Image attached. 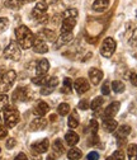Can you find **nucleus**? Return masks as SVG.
I'll use <instances>...</instances> for the list:
<instances>
[{"mask_svg": "<svg viewBox=\"0 0 137 160\" xmlns=\"http://www.w3.org/2000/svg\"><path fill=\"white\" fill-rule=\"evenodd\" d=\"M105 160H113V159H112V156H109V158H107Z\"/></svg>", "mask_w": 137, "mask_h": 160, "instance_id": "obj_52", "label": "nucleus"}, {"mask_svg": "<svg viewBox=\"0 0 137 160\" xmlns=\"http://www.w3.org/2000/svg\"><path fill=\"white\" fill-rule=\"evenodd\" d=\"M102 93L104 95H109V93H110V84H109V82H105L102 85Z\"/></svg>", "mask_w": 137, "mask_h": 160, "instance_id": "obj_41", "label": "nucleus"}, {"mask_svg": "<svg viewBox=\"0 0 137 160\" xmlns=\"http://www.w3.org/2000/svg\"><path fill=\"white\" fill-rule=\"evenodd\" d=\"M15 79H17V72L14 70L5 71L3 75L2 82H0V93L5 94L8 90H10V88L13 87V84L15 82Z\"/></svg>", "mask_w": 137, "mask_h": 160, "instance_id": "obj_4", "label": "nucleus"}, {"mask_svg": "<svg viewBox=\"0 0 137 160\" xmlns=\"http://www.w3.org/2000/svg\"><path fill=\"white\" fill-rule=\"evenodd\" d=\"M110 88H112V90H114L117 94H118V93H123L125 89H126L125 84H123L122 82H120V80H115V82H113L112 85H110Z\"/></svg>", "mask_w": 137, "mask_h": 160, "instance_id": "obj_31", "label": "nucleus"}, {"mask_svg": "<svg viewBox=\"0 0 137 160\" xmlns=\"http://www.w3.org/2000/svg\"><path fill=\"white\" fill-rule=\"evenodd\" d=\"M7 135H8V131H7V128H5L4 126H2V125H0V138H4Z\"/></svg>", "mask_w": 137, "mask_h": 160, "instance_id": "obj_45", "label": "nucleus"}, {"mask_svg": "<svg viewBox=\"0 0 137 160\" xmlns=\"http://www.w3.org/2000/svg\"><path fill=\"white\" fill-rule=\"evenodd\" d=\"M103 76H104V74H103V71L99 70V69L91 68V69L89 70V79H90L91 84H94V85L99 84L102 80H103Z\"/></svg>", "mask_w": 137, "mask_h": 160, "instance_id": "obj_13", "label": "nucleus"}, {"mask_svg": "<svg viewBox=\"0 0 137 160\" xmlns=\"http://www.w3.org/2000/svg\"><path fill=\"white\" fill-rule=\"evenodd\" d=\"M57 85H58V79H57L56 76L50 78V79H48V82H47V84L42 87V89H41V94H42V95H50V94L56 89Z\"/></svg>", "mask_w": 137, "mask_h": 160, "instance_id": "obj_10", "label": "nucleus"}, {"mask_svg": "<svg viewBox=\"0 0 137 160\" xmlns=\"http://www.w3.org/2000/svg\"><path fill=\"white\" fill-rule=\"evenodd\" d=\"M42 2H45L47 5H52V4H56L58 0H42Z\"/></svg>", "mask_w": 137, "mask_h": 160, "instance_id": "obj_48", "label": "nucleus"}, {"mask_svg": "<svg viewBox=\"0 0 137 160\" xmlns=\"http://www.w3.org/2000/svg\"><path fill=\"white\" fill-rule=\"evenodd\" d=\"M79 119H80V117H79V114H77V112H76V111H72V112L70 113V116H69V119H67L69 127H70V128L77 127V126H79V123H80Z\"/></svg>", "mask_w": 137, "mask_h": 160, "instance_id": "obj_23", "label": "nucleus"}, {"mask_svg": "<svg viewBox=\"0 0 137 160\" xmlns=\"http://www.w3.org/2000/svg\"><path fill=\"white\" fill-rule=\"evenodd\" d=\"M115 46L117 45H115L114 39L112 37H107L104 41H103L102 46H100V55L103 57H105V58L110 57L114 53V51H115Z\"/></svg>", "mask_w": 137, "mask_h": 160, "instance_id": "obj_6", "label": "nucleus"}, {"mask_svg": "<svg viewBox=\"0 0 137 160\" xmlns=\"http://www.w3.org/2000/svg\"><path fill=\"white\" fill-rule=\"evenodd\" d=\"M3 112H4V122H5V126L8 128L15 127L17 123L19 122V119H21L19 111L15 107H13V106H8Z\"/></svg>", "mask_w": 137, "mask_h": 160, "instance_id": "obj_2", "label": "nucleus"}, {"mask_svg": "<svg viewBox=\"0 0 137 160\" xmlns=\"http://www.w3.org/2000/svg\"><path fill=\"white\" fill-rule=\"evenodd\" d=\"M15 144H17L15 138H9L7 141V144H5V146H7V149H13L15 146Z\"/></svg>", "mask_w": 137, "mask_h": 160, "instance_id": "obj_44", "label": "nucleus"}, {"mask_svg": "<svg viewBox=\"0 0 137 160\" xmlns=\"http://www.w3.org/2000/svg\"><path fill=\"white\" fill-rule=\"evenodd\" d=\"M104 131L107 132H114L117 130V126H118V123H117V121L114 118H103V123H102Z\"/></svg>", "mask_w": 137, "mask_h": 160, "instance_id": "obj_19", "label": "nucleus"}, {"mask_svg": "<svg viewBox=\"0 0 137 160\" xmlns=\"http://www.w3.org/2000/svg\"><path fill=\"white\" fill-rule=\"evenodd\" d=\"M9 27V21H8V18L5 17H2L0 18V34H2L3 32H5Z\"/></svg>", "mask_w": 137, "mask_h": 160, "instance_id": "obj_36", "label": "nucleus"}, {"mask_svg": "<svg viewBox=\"0 0 137 160\" xmlns=\"http://www.w3.org/2000/svg\"><path fill=\"white\" fill-rule=\"evenodd\" d=\"M79 140H80L79 135H77L76 132H74V131H67L66 135H65V141L71 148H74L77 142H79Z\"/></svg>", "mask_w": 137, "mask_h": 160, "instance_id": "obj_20", "label": "nucleus"}, {"mask_svg": "<svg viewBox=\"0 0 137 160\" xmlns=\"http://www.w3.org/2000/svg\"><path fill=\"white\" fill-rule=\"evenodd\" d=\"M3 75H4V69L0 68V82H2V79H3Z\"/></svg>", "mask_w": 137, "mask_h": 160, "instance_id": "obj_50", "label": "nucleus"}, {"mask_svg": "<svg viewBox=\"0 0 137 160\" xmlns=\"http://www.w3.org/2000/svg\"><path fill=\"white\" fill-rule=\"evenodd\" d=\"M71 89H72V82L70 78H65L64 79V83H62V88H61V92L65 93V94H70L71 93Z\"/></svg>", "mask_w": 137, "mask_h": 160, "instance_id": "obj_30", "label": "nucleus"}, {"mask_svg": "<svg viewBox=\"0 0 137 160\" xmlns=\"http://www.w3.org/2000/svg\"><path fill=\"white\" fill-rule=\"evenodd\" d=\"M47 127V119L43 117H37L29 123V130L31 131H41Z\"/></svg>", "mask_w": 137, "mask_h": 160, "instance_id": "obj_12", "label": "nucleus"}, {"mask_svg": "<svg viewBox=\"0 0 137 160\" xmlns=\"http://www.w3.org/2000/svg\"><path fill=\"white\" fill-rule=\"evenodd\" d=\"M120 107H121L120 102H113V103H110V104L104 109V112H103V118H113L117 113H118Z\"/></svg>", "mask_w": 137, "mask_h": 160, "instance_id": "obj_15", "label": "nucleus"}, {"mask_svg": "<svg viewBox=\"0 0 137 160\" xmlns=\"http://www.w3.org/2000/svg\"><path fill=\"white\" fill-rule=\"evenodd\" d=\"M23 5V0H7L5 7L9 9H18Z\"/></svg>", "mask_w": 137, "mask_h": 160, "instance_id": "obj_32", "label": "nucleus"}, {"mask_svg": "<svg viewBox=\"0 0 137 160\" xmlns=\"http://www.w3.org/2000/svg\"><path fill=\"white\" fill-rule=\"evenodd\" d=\"M0 151H2V149H0Z\"/></svg>", "mask_w": 137, "mask_h": 160, "instance_id": "obj_53", "label": "nucleus"}, {"mask_svg": "<svg viewBox=\"0 0 137 160\" xmlns=\"http://www.w3.org/2000/svg\"><path fill=\"white\" fill-rule=\"evenodd\" d=\"M36 0H23V4H28V3H33Z\"/></svg>", "mask_w": 137, "mask_h": 160, "instance_id": "obj_51", "label": "nucleus"}, {"mask_svg": "<svg viewBox=\"0 0 137 160\" xmlns=\"http://www.w3.org/2000/svg\"><path fill=\"white\" fill-rule=\"evenodd\" d=\"M3 55H4V57L7 60H12V61H19V60H21V56H22L21 46H19L17 42H10L4 48Z\"/></svg>", "mask_w": 137, "mask_h": 160, "instance_id": "obj_3", "label": "nucleus"}, {"mask_svg": "<svg viewBox=\"0 0 137 160\" xmlns=\"http://www.w3.org/2000/svg\"><path fill=\"white\" fill-rule=\"evenodd\" d=\"M113 160H125V152L122 150H117L113 155H112Z\"/></svg>", "mask_w": 137, "mask_h": 160, "instance_id": "obj_39", "label": "nucleus"}, {"mask_svg": "<svg viewBox=\"0 0 137 160\" xmlns=\"http://www.w3.org/2000/svg\"><path fill=\"white\" fill-rule=\"evenodd\" d=\"M48 146H50V142L47 138H43V140H40L34 144H32V151L33 152H37V154H43V152H47L48 150Z\"/></svg>", "mask_w": 137, "mask_h": 160, "instance_id": "obj_11", "label": "nucleus"}, {"mask_svg": "<svg viewBox=\"0 0 137 160\" xmlns=\"http://www.w3.org/2000/svg\"><path fill=\"white\" fill-rule=\"evenodd\" d=\"M77 108L81 109V111H88V108H90V104L86 99H83V101H80L79 104H77Z\"/></svg>", "mask_w": 137, "mask_h": 160, "instance_id": "obj_38", "label": "nucleus"}, {"mask_svg": "<svg viewBox=\"0 0 137 160\" xmlns=\"http://www.w3.org/2000/svg\"><path fill=\"white\" fill-rule=\"evenodd\" d=\"M81 156H83V152H81L80 149H77V148H71V149L67 151V158H69V160H79Z\"/></svg>", "mask_w": 137, "mask_h": 160, "instance_id": "obj_26", "label": "nucleus"}, {"mask_svg": "<svg viewBox=\"0 0 137 160\" xmlns=\"http://www.w3.org/2000/svg\"><path fill=\"white\" fill-rule=\"evenodd\" d=\"M47 160H56V155L52 152V154H50L48 156H47Z\"/></svg>", "mask_w": 137, "mask_h": 160, "instance_id": "obj_49", "label": "nucleus"}, {"mask_svg": "<svg viewBox=\"0 0 137 160\" xmlns=\"http://www.w3.org/2000/svg\"><path fill=\"white\" fill-rule=\"evenodd\" d=\"M130 133H131V127L128 125H123V126L118 127V131L115 132V138L118 140L120 142H123Z\"/></svg>", "mask_w": 137, "mask_h": 160, "instance_id": "obj_17", "label": "nucleus"}, {"mask_svg": "<svg viewBox=\"0 0 137 160\" xmlns=\"http://www.w3.org/2000/svg\"><path fill=\"white\" fill-rule=\"evenodd\" d=\"M77 15H79V12H77V9L69 8V9H66L62 13V19H66V18H77Z\"/></svg>", "mask_w": 137, "mask_h": 160, "instance_id": "obj_33", "label": "nucleus"}, {"mask_svg": "<svg viewBox=\"0 0 137 160\" xmlns=\"http://www.w3.org/2000/svg\"><path fill=\"white\" fill-rule=\"evenodd\" d=\"M9 97L7 94H0V111H4L8 107Z\"/></svg>", "mask_w": 137, "mask_h": 160, "instance_id": "obj_35", "label": "nucleus"}, {"mask_svg": "<svg viewBox=\"0 0 137 160\" xmlns=\"http://www.w3.org/2000/svg\"><path fill=\"white\" fill-rule=\"evenodd\" d=\"M98 142H99V136H98V133H91V136L89 138V145L93 146V145H96Z\"/></svg>", "mask_w": 137, "mask_h": 160, "instance_id": "obj_40", "label": "nucleus"}, {"mask_svg": "<svg viewBox=\"0 0 137 160\" xmlns=\"http://www.w3.org/2000/svg\"><path fill=\"white\" fill-rule=\"evenodd\" d=\"M48 70H50V62H48V60L42 58V60H40V61L37 62V66H36V74H37V76L47 75Z\"/></svg>", "mask_w": 137, "mask_h": 160, "instance_id": "obj_14", "label": "nucleus"}, {"mask_svg": "<svg viewBox=\"0 0 137 160\" xmlns=\"http://www.w3.org/2000/svg\"><path fill=\"white\" fill-rule=\"evenodd\" d=\"M74 89H75V92L79 95H83L84 93H86L90 89V84H89V82L85 78H79V79L75 80Z\"/></svg>", "mask_w": 137, "mask_h": 160, "instance_id": "obj_7", "label": "nucleus"}, {"mask_svg": "<svg viewBox=\"0 0 137 160\" xmlns=\"http://www.w3.org/2000/svg\"><path fill=\"white\" fill-rule=\"evenodd\" d=\"M48 111H50V106H48L46 102H43V101L38 102L37 106L33 108V113H34L37 117H43L45 114H47Z\"/></svg>", "mask_w": 137, "mask_h": 160, "instance_id": "obj_16", "label": "nucleus"}, {"mask_svg": "<svg viewBox=\"0 0 137 160\" xmlns=\"http://www.w3.org/2000/svg\"><path fill=\"white\" fill-rule=\"evenodd\" d=\"M72 38H74V34L72 32H69V33H61V36L58 37L57 39V43H56V47H60L62 45H67L72 41Z\"/></svg>", "mask_w": 137, "mask_h": 160, "instance_id": "obj_21", "label": "nucleus"}, {"mask_svg": "<svg viewBox=\"0 0 137 160\" xmlns=\"http://www.w3.org/2000/svg\"><path fill=\"white\" fill-rule=\"evenodd\" d=\"M130 80H131L132 85L137 87V74H132V75H131V78H130Z\"/></svg>", "mask_w": 137, "mask_h": 160, "instance_id": "obj_47", "label": "nucleus"}, {"mask_svg": "<svg viewBox=\"0 0 137 160\" xmlns=\"http://www.w3.org/2000/svg\"><path fill=\"white\" fill-rule=\"evenodd\" d=\"M38 37L42 38L43 41H45V39H47V41L53 42L55 41V32L51 31V29H43V31H41L40 33H38Z\"/></svg>", "mask_w": 137, "mask_h": 160, "instance_id": "obj_25", "label": "nucleus"}, {"mask_svg": "<svg viewBox=\"0 0 137 160\" xmlns=\"http://www.w3.org/2000/svg\"><path fill=\"white\" fill-rule=\"evenodd\" d=\"M13 101L14 102H27L29 99L28 95V88H23V87H19L14 90L13 93Z\"/></svg>", "mask_w": 137, "mask_h": 160, "instance_id": "obj_8", "label": "nucleus"}, {"mask_svg": "<svg viewBox=\"0 0 137 160\" xmlns=\"http://www.w3.org/2000/svg\"><path fill=\"white\" fill-rule=\"evenodd\" d=\"M130 45L137 46V29H135V32H133V34H132V37L130 39Z\"/></svg>", "mask_w": 137, "mask_h": 160, "instance_id": "obj_43", "label": "nucleus"}, {"mask_svg": "<svg viewBox=\"0 0 137 160\" xmlns=\"http://www.w3.org/2000/svg\"><path fill=\"white\" fill-rule=\"evenodd\" d=\"M48 79H50V78H48L47 75H43V76H36V78H33V79H32V83L42 88L43 85H46V84H47Z\"/></svg>", "mask_w": 137, "mask_h": 160, "instance_id": "obj_28", "label": "nucleus"}, {"mask_svg": "<svg viewBox=\"0 0 137 160\" xmlns=\"http://www.w3.org/2000/svg\"><path fill=\"white\" fill-rule=\"evenodd\" d=\"M15 37H17V43L21 46V48L28 50L32 47L34 36L27 26H19L15 29Z\"/></svg>", "mask_w": 137, "mask_h": 160, "instance_id": "obj_1", "label": "nucleus"}, {"mask_svg": "<svg viewBox=\"0 0 137 160\" xmlns=\"http://www.w3.org/2000/svg\"><path fill=\"white\" fill-rule=\"evenodd\" d=\"M47 4L45 2H38L36 4V7L33 8L32 10V17L34 19H37L40 23H43V22H47L48 19V15H47Z\"/></svg>", "mask_w": 137, "mask_h": 160, "instance_id": "obj_5", "label": "nucleus"}, {"mask_svg": "<svg viewBox=\"0 0 137 160\" xmlns=\"http://www.w3.org/2000/svg\"><path fill=\"white\" fill-rule=\"evenodd\" d=\"M127 155H128V160H137V145L136 144L128 145Z\"/></svg>", "mask_w": 137, "mask_h": 160, "instance_id": "obj_27", "label": "nucleus"}, {"mask_svg": "<svg viewBox=\"0 0 137 160\" xmlns=\"http://www.w3.org/2000/svg\"><path fill=\"white\" fill-rule=\"evenodd\" d=\"M14 160H28V158H27V155H26V154L19 152V154L14 158Z\"/></svg>", "mask_w": 137, "mask_h": 160, "instance_id": "obj_46", "label": "nucleus"}, {"mask_svg": "<svg viewBox=\"0 0 137 160\" xmlns=\"http://www.w3.org/2000/svg\"><path fill=\"white\" fill-rule=\"evenodd\" d=\"M109 5V0H95L93 3V10L95 12H104Z\"/></svg>", "mask_w": 137, "mask_h": 160, "instance_id": "obj_24", "label": "nucleus"}, {"mask_svg": "<svg viewBox=\"0 0 137 160\" xmlns=\"http://www.w3.org/2000/svg\"><path fill=\"white\" fill-rule=\"evenodd\" d=\"M32 48H33V51L37 52V53H46V52H48V46H47L46 41H43V39L40 38L38 36L34 37V39H33Z\"/></svg>", "mask_w": 137, "mask_h": 160, "instance_id": "obj_9", "label": "nucleus"}, {"mask_svg": "<svg viewBox=\"0 0 137 160\" xmlns=\"http://www.w3.org/2000/svg\"><path fill=\"white\" fill-rule=\"evenodd\" d=\"M57 113L60 116H67L70 113V106L67 103H61L57 107Z\"/></svg>", "mask_w": 137, "mask_h": 160, "instance_id": "obj_34", "label": "nucleus"}, {"mask_svg": "<svg viewBox=\"0 0 137 160\" xmlns=\"http://www.w3.org/2000/svg\"><path fill=\"white\" fill-rule=\"evenodd\" d=\"M89 127H90L91 133H98V130H99V125H98V121H95V119H91V121L89 122Z\"/></svg>", "mask_w": 137, "mask_h": 160, "instance_id": "obj_37", "label": "nucleus"}, {"mask_svg": "<svg viewBox=\"0 0 137 160\" xmlns=\"http://www.w3.org/2000/svg\"><path fill=\"white\" fill-rule=\"evenodd\" d=\"M103 97H95L93 101H91V103H90V108L93 109V111H99L100 109V107H102V104H103Z\"/></svg>", "mask_w": 137, "mask_h": 160, "instance_id": "obj_29", "label": "nucleus"}, {"mask_svg": "<svg viewBox=\"0 0 137 160\" xmlns=\"http://www.w3.org/2000/svg\"><path fill=\"white\" fill-rule=\"evenodd\" d=\"M52 150H53V154H55L56 156L62 155V154L65 152V146H64L62 140H60V138L55 140L53 144H52Z\"/></svg>", "mask_w": 137, "mask_h": 160, "instance_id": "obj_22", "label": "nucleus"}, {"mask_svg": "<svg viewBox=\"0 0 137 160\" xmlns=\"http://www.w3.org/2000/svg\"><path fill=\"white\" fill-rule=\"evenodd\" d=\"M98 159H99V154H98L96 151H91L86 156V160H98Z\"/></svg>", "mask_w": 137, "mask_h": 160, "instance_id": "obj_42", "label": "nucleus"}, {"mask_svg": "<svg viewBox=\"0 0 137 160\" xmlns=\"http://www.w3.org/2000/svg\"><path fill=\"white\" fill-rule=\"evenodd\" d=\"M76 24V18H66L62 19V24H61V33H69L72 31V28Z\"/></svg>", "mask_w": 137, "mask_h": 160, "instance_id": "obj_18", "label": "nucleus"}]
</instances>
